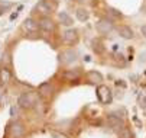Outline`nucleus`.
<instances>
[{
    "label": "nucleus",
    "instance_id": "21",
    "mask_svg": "<svg viewBox=\"0 0 146 138\" xmlns=\"http://www.w3.org/2000/svg\"><path fill=\"white\" fill-rule=\"evenodd\" d=\"M140 32H142V35L146 38V25H143V26L140 28Z\"/></svg>",
    "mask_w": 146,
    "mask_h": 138
},
{
    "label": "nucleus",
    "instance_id": "11",
    "mask_svg": "<svg viewBox=\"0 0 146 138\" xmlns=\"http://www.w3.org/2000/svg\"><path fill=\"white\" fill-rule=\"evenodd\" d=\"M117 32H119V35H120L123 39H132V38H133V31H132V28H129V26H126V25L119 26Z\"/></svg>",
    "mask_w": 146,
    "mask_h": 138
},
{
    "label": "nucleus",
    "instance_id": "17",
    "mask_svg": "<svg viewBox=\"0 0 146 138\" xmlns=\"http://www.w3.org/2000/svg\"><path fill=\"white\" fill-rule=\"evenodd\" d=\"M12 7V3H5V2H0V16H2L5 12H7Z\"/></svg>",
    "mask_w": 146,
    "mask_h": 138
},
{
    "label": "nucleus",
    "instance_id": "7",
    "mask_svg": "<svg viewBox=\"0 0 146 138\" xmlns=\"http://www.w3.org/2000/svg\"><path fill=\"white\" fill-rule=\"evenodd\" d=\"M107 122H109V125H110L113 129H120V128H123V119H121L119 115H116V113H109V115H107Z\"/></svg>",
    "mask_w": 146,
    "mask_h": 138
},
{
    "label": "nucleus",
    "instance_id": "16",
    "mask_svg": "<svg viewBox=\"0 0 146 138\" xmlns=\"http://www.w3.org/2000/svg\"><path fill=\"white\" fill-rule=\"evenodd\" d=\"M75 15H77V19H78V21H81V22L88 21V12L86 9H82V7L77 9V13Z\"/></svg>",
    "mask_w": 146,
    "mask_h": 138
},
{
    "label": "nucleus",
    "instance_id": "23",
    "mask_svg": "<svg viewBox=\"0 0 146 138\" xmlns=\"http://www.w3.org/2000/svg\"><path fill=\"white\" fill-rule=\"evenodd\" d=\"M71 2H84V0H71Z\"/></svg>",
    "mask_w": 146,
    "mask_h": 138
},
{
    "label": "nucleus",
    "instance_id": "19",
    "mask_svg": "<svg viewBox=\"0 0 146 138\" xmlns=\"http://www.w3.org/2000/svg\"><path fill=\"white\" fill-rule=\"evenodd\" d=\"M93 50L97 52V54H101L103 51H104V48H103V45L100 44V42H97V41H94L93 42Z\"/></svg>",
    "mask_w": 146,
    "mask_h": 138
},
{
    "label": "nucleus",
    "instance_id": "4",
    "mask_svg": "<svg viewBox=\"0 0 146 138\" xmlns=\"http://www.w3.org/2000/svg\"><path fill=\"white\" fill-rule=\"evenodd\" d=\"M96 29H97L98 33L106 35V33H110L113 31V23H111V21H109V19H101V21L97 22Z\"/></svg>",
    "mask_w": 146,
    "mask_h": 138
},
{
    "label": "nucleus",
    "instance_id": "6",
    "mask_svg": "<svg viewBox=\"0 0 146 138\" xmlns=\"http://www.w3.org/2000/svg\"><path fill=\"white\" fill-rule=\"evenodd\" d=\"M77 39H78V32L75 29H67L64 33H62V41H64L65 44H68V45L77 42Z\"/></svg>",
    "mask_w": 146,
    "mask_h": 138
},
{
    "label": "nucleus",
    "instance_id": "3",
    "mask_svg": "<svg viewBox=\"0 0 146 138\" xmlns=\"http://www.w3.org/2000/svg\"><path fill=\"white\" fill-rule=\"evenodd\" d=\"M35 96L32 93H22L19 96V99H17V105L20 108H23V109H29L35 105Z\"/></svg>",
    "mask_w": 146,
    "mask_h": 138
},
{
    "label": "nucleus",
    "instance_id": "20",
    "mask_svg": "<svg viewBox=\"0 0 146 138\" xmlns=\"http://www.w3.org/2000/svg\"><path fill=\"white\" fill-rule=\"evenodd\" d=\"M64 77L71 78V80H74V78H78V71H67V73L64 74Z\"/></svg>",
    "mask_w": 146,
    "mask_h": 138
},
{
    "label": "nucleus",
    "instance_id": "5",
    "mask_svg": "<svg viewBox=\"0 0 146 138\" xmlns=\"http://www.w3.org/2000/svg\"><path fill=\"white\" fill-rule=\"evenodd\" d=\"M38 29H39V25H38V22L33 21L32 17L25 19L23 23H22V31L26 32V33H35Z\"/></svg>",
    "mask_w": 146,
    "mask_h": 138
},
{
    "label": "nucleus",
    "instance_id": "12",
    "mask_svg": "<svg viewBox=\"0 0 146 138\" xmlns=\"http://www.w3.org/2000/svg\"><path fill=\"white\" fill-rule=\"evenodd\" d=\"M52 92H54V87H52L51 83H44V84L39 86V94L44 96V97H51Z\"/></svg>",
    "mask_w": 146,
    "mask_h": 138
},
{
    "label": "nucleus",
    "instance_id": "22",
    "mask_svg": "<svg viewBox=\"0 0 146 138\" xmlns=\"http://www.w3.org/2000/svg\"><path fill=\"white\" fill-rule=\"evenodd\" d=\"M140 103H142V105H140L142 108H143V106H146V97H143V99H140Z\"/></svg>",
    "mask_w": 146,
    "mask_h": 138
},
{
    "label": "nucleus",
    "instance_id": "13",
    "mask_svg": "<svg viewBox=\"0 0 146 138\" xmlns=\"http://www.w3.org/2000/svg\"><path fill=\"white\" fill-rule=\"evenodd\" d=\"M10 78H12V73L9 68L3 67V68H0V83L2 84H6L10 82Z\"/></svg>",
    "mask_w": 146,
    "mask_h": 138
},
{
    "label": "nucleus",
    "instance_id": "15",
    "mask_svg": "<svg viewBox=\"0 0 146 138\" xmlns=\"http://www.w3.org/2000/svg\"><path fill=\"white\" fill-rule=\"evenodd\" d=\"M87 78L91 82V83H101L103 82V76L98 73V71H88L87 73Z\"/></svg>",
    "mask_w": 146,
    "mask_h": 138
},
{
    "label": "nucleus",
    "instance_id": "2",
    "mask_svg": "<svg viewBox=\"0 0 146 138\" xmlns=\"http://www.w3.org/2000/svg\"><path fill=\"white\" fill-rule=\"evenodd\" d=\"M97 97H98V100H100L103 105H109V103L113 100L111 90H110L107 86H104V84H100V86L97 87Z\"/></svg>",
    "mask_w": 146,
    "mask_h": 138
},
{
    "label": "nucleus",
    "instance_id": "14",
    "mask_svg": "<svg viewBox=\"0 0 146 138\" xmlns=\"http://www.w3.org/2000/svg\"><path fill=\"white\" fill-rule=\"evenodd\" d=\"M58 17H59V22H61L62 25H65V26H71V25L74 23L72 17H71L67 12H59Z\"/></svg>",
    "mask_w": 146,
    "mask_h": 138
},
{
    "label": "nucleus",
    "instance_id": "8",
    "mask_svg": "<svg viewBox=\"0 0 146 138\" xmlns=\"http://www.w3.org/2000/svg\"><path fill=\"white\" fill-rule=\"evenodd\" d=\"M38 25H39L40 29L45 31V32H54V29H55V25H54V22H52V19H49L48 16L39 19Z\"/></svg>",
    "mask_w": 146,
    "mask_h": 138
},
{
    "label": "nucleus",
    "instance_id": "10",
    "mask_svg": "<svg viewBox=\"0 0 146 138\" xmlns=\"http://www.w3.org/2000/svg\"><path fill=\"white\" fill-rule=\"evenodd\" d=\"M77 60V54L74 51H64L61 54V61L64 64H71Z\"/></svg>",
    "mask_w": 146,
    "mask_h": 138
},
{
    "label": "nucleus",
    "instance_id": "9",
    "mask_svg": "<svg viewBox=\"0 0 146 138\" xmlns=\"http://www.w3.org/2000/svg\"><path fill=\"white\" fill-rule=\"evenodd\" d=\"M10 134H12L13 138H20V137L25 134L23 125L20 124V122H13V124L10 125Z\"/></svg>",
    "mask_w": 146,
    "mask_h": 138
},
{
    "label": "nucleus",
    "instance_id": "18",
    "mask_svg": "<svg viewBox=\"0 0 146 138\" xmlns=\"http://www.w3.org/2000/svg\"><path fill=\"white\" fill-rule=\"evenodd\" d=\"M107 12H109V15H110V16H113V17H116V19H120V17H121V13H120L117 9H113V7H110Z\"/></svg>",
    "mask_w": 146,
    "mask_h": 138
},
{
    "label": "nucleus",
    "instance_id": "1",
    "mask_svg": "<svg viewBox=\"0 0 146 138\" xmlns=\"http://www.w3.org/2000/svg\"><path fill=\"white\" fill-rule=\"evenodd\" d=\"M55 7H56L55 3H49L48 0H40V2L35 6V12L39 13L42 17H46L55 10Z\"/></svg>",
    "mask_w": 146,
    "mask_h": 138
}]
</instances>
